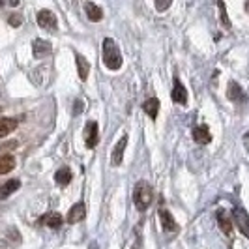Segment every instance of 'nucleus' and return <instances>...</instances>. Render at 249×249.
Returning <instances> with one entry per match:
<instances>
[{"instance_id": "nucleus-11", "label": "nucleus", "mask_w": 249, "mask_h": 249, "mask_svg": "<svg viewBox=\"0 0 249 249\" xmlns=\"http://www.w3.org/2000/svg\"><path fill=\"white\" fill-rule=\"evenodd\" d=\"M217 225H219V229L223 231V234L227 236H231L232 234V219H231V215L227 213V210H217Z\"/></svg>"}, {"instance_id": "nucleus-15", "label": "nucleus", "mask_w": 249, "mask_h": 249, "mask_svg": "<svg viewBox=\"0 0 249 249\" xmlns=\"http://www.w3.org/2000/svg\"><path fill=\"white\" fill-rule=\"evenodd\" d=\"M142 111L148 114L152 120H156L158 118V112H160V100L158 98H150L142 103Z\"/></svg>"}, {"instance_id": "nucleus-7", "label": "nucleus", "mask_w": 249, "mask_h": 249, "mask_svg": "<svg viewBox=\"0 0 249 249\" xmlns=\"http://www.w3.org/2000/svg\"><path fill=\"white\" fill-rule=\"evenodd\" d=\"M87 217V206H85V202H75L73 206L70 208V212H68V217H66V221L68 223H79V221H83Z\"/></svg>"}, {"instance_id": "nucleus-16", "label": "nucleus", "mask_w": 249, "mask_h": 249, "mask_svg": "<svg viewBox=\"0 0 249 249\" xmlns=\"http://www.w3.org/2000/svg\"><path fill=\"white\" fill-rule=\"evenodd\" d=\"M75 62H77V71H79V79L81 81H87L88 73H90V64L88 60H85L79 53H75Z\"/></svg>"}, {"instance_id": "nucleus-22", "label": "nucleus", "mask_w": 249, "mask_h": 249, "mask_svg": "<svg viewBox=\"0 0 249 249\" xmlns=\"http://www.w3.org/2000/svg\"><path fill=\"white\" fill-rule=\"evenodd\" d=\"M217 8H219V19H221V25L229 30V28H231V19H229V15H227V8H225L223 0H217Z\"/></svg>"}, {"instance_id": "nucleus-10", "label": "nucleus", "mask_w": 249, "mask_h": 249, "mask_svg": "<svg viewBox=\"0 0 249 249\" xmlns=\"http://www.w3.org/2000/svg\"><path fill=\"white\" fill-rule=\"evenodd\" d=\"M51 51H53V45H51L49 41H45V39H34V43H32V53H34V56L36 58H43V56H47L51 54Z\"/></svg>"}, {"instance_id": "nucleus-24", "label": "nucleus", "mask_w": 249, "mask_h": 249, "mask_svg": "<svg viewBox=\"0 0 249 249\" xmlns=\"http://www.w3.org/2000/svg\"><path fill=\"white\" fill-rule=\"evenodd\" d=\"M8 23L17 28V26H21V23H23V17H21V15H17V13H13V15H10Z\"/></svg>"}, {"instance_id": "nucleus-21", "label": "nucleus", "mask_w": 249, "mask_h": 249, "mask_svg": "<svg viewBox=\"0 0 249 249\" xmlns=\"http://www.w3.org/2000/svg\"><path fill=\"white\" fill-rule=\"evenodd\" d=\"M13 169H15V160H13V156H0V176L8 175Z\"/></svg>"}, {"instance_id": "nucleus-4", "label": "nucleus", "mask_w": 249, "mask_h": 249, "mask_svg": "<svg viewBox=\"0 0 249 249\" xmlns=\"http://www.w3.org/2000/svg\"><path fill=\"white\" fill-rule=\"evenodd\" d=\"M232 223H236L240 232L246 238H249V213L242 206H236L232 210Z\"/></svg>"}, {"instance_id": "nucleus-13", "label": "nucleus", "mask_w": 249, "mask_h": 249, "mask_svg": "<svg viewBox=\"0 0 249 249\" xmlns=\"http://www.w3.org/2000/svg\"><path fill=\"white\" fill-rule=\"evenodd\" d=\"M39 223L47 225L49 229H58V227L64 223V219H62V215H60L58 212H49V213H45V215L39 219Z\"/></svg>"}, {"instance_id": "nucleus-18", "label": "nucleus", "mask_w": 249, "mask_h": 249, "mask_svg": "<svg viewBox=\"0 0 249 249\" xmlns=\"http://www.w3.org/2000/svg\"><path fill=\"white\" fill-rule=\"evenodd\" d=\"M71 178H73V175H71V171H70L68 167H62V169H58V171L54 173V182H56L58 186H68V184L71 182Z\"/></svg>"}, {"instance_id": "nucleus-1", "label": "nucleus", "mask_w": 249, "mask_h": 249, "mask_svg": "<svg viewBox=\"0 0 249 249\" xmlns=\"http://www.w3.org/2000/svg\"><path fill=\"white\" fill-rule=\"evenodd\" d=\"M103 64L111 71H116V70L122 68V53H120V47L116 45V41L112 37L103 39Z\"/></svg>"}, {"instance_id": "nucleus-23", "label": "nucleus", "mask_w": 249, "mask_h": 249, "mask_svg": "<svg viewBox=\"0 0 249 249\" xmlns=\"http://www.w3.org/2000/svg\"><path fill=\"white\" fill-rule=\"evenodd\" d=\"M154 4H156V10L163 13V12H167V10L171 8L173 0H154Z\"/></svg>"}, {"instance_id": "nucleus-8", "label": "nucleus", "mask_w": 249, "mask_h": 249, "mask_svg": "<svg viewBox=\"0 0 249 249\" xmlns=\"http://www.w3.org/2000/svg\"><path fill=\"white\" fill-rule=\"evenodd\" d=\"M171 98L175 103L178 105H187V90L186 87L182 85V81L176 77L175 83H173V92H171Z\"/></svg>"}, {"instance_id": "nucleus-14", "label": "nucleus", "mask_w": 249, "mask_h": 249, "mask_svg": "<svg viewBox=\"0 0 249 249\" xmlns=\"http://www.w3.org/2000/svg\"><path fill=\"white\" fill-rule=\"evenodd\" d=\"M85 12H87V17L92 21V23H100L103 19V12H101L100 6H96L94 2H87L85 4Z\"/></svg>"}, {"instance_id": "nucleus-25", "label": "nucleus", "mask_w": 249, "mask_h": 249, "mask_svg": "<svg viewBox=\"0 0 249 249\" xmlns=\"http://www.w3.org/2000/svg\"><path fill=\"white\" fill-rule=\"evenodd\" d=\"M81 109H83V103H81V101H77V103H75V111H73V114H79V112H81Z\"/></svg>"}, {"instance_id": "nucleus-12", "label": "nucleus", "mask_w": 249, "mask_h": 249, "mask_svg": "<svg viewBox=\"0 0 249 249\" xmlns=\"http://www.w3.org/2000/svg\"><path fill=\"white\" fill-rule=\"evenodd\" d=\"M193 141L195 142H199V144H208L210 141H212V133H210V129L206 127V125H197V127H193Z\"/></svg>"}, {"instance_id": "nucleus-3", "label": "nucleus", "mask_w": 249, "mask_h": 249, "mask_svg": "<svg viewBox=\"0 0 249 249\" xmlns=\"http://www.w3.org/2000/svg\"><path fill=\"white\" fill-rule=\"evenodd\" d=\"M37 25L41 26L43 30H49V32H54L58 28V21H56V15L51 12V10H39L36 15Z\"/></svg>"}, {"instance_id": "nucleus-27", "label": "nucleus", "mask_w": 249, "mask_h": 249, "mask_svg": "<svg viewBox=\"0 0 249 249\" xmlns=\"http://www.w3.org/2000/svg\"><path fill=\"white\" fill-rule=\"evenodd\" d=\"M4 4H8V0H0V6H4Z\"/></svg>"}, {"instance_id": "nucleus-19", "label": "nucleus", "mask_w": 249, "mask_h": 249, "mask_svg": "<svg viewBox=\"0 0 249 249\" xmlns=\"http://www.w3.org/2000/svg\"><path fill=\"white\" fill-rule=\"evenodd\" d=\"M21 187V182L19 180H8L4 186L0 187V199H8L12 193H15L17 189Z\"/></svg>"}, {"instance_id": "nucleus-17", "label": "nucleus", "mask_w": 249, "mask_h": 249, "mask_svg": "<svg viewBox=\"0 0 249 249\" xmlns=\"http://www.w3.org/2000/svg\"><path fill=\"white\" fill-rule=\"evenodd\" d=\"M15 129H17V120L15 118H0V139L10 135Z\"/></svg>"}, {"instance_id": "nucleus-2", "label": "nucleus", "mask_w": 249, "mask_h": 249, "mask_svg": "<svg viewBox=\"0 0 249 249\" xmlns=\"http://www.w3.org/2000/svg\"><path fill=\"white\" fill-rule=\"evenodd\" d=\"M152 199H154V191L148 182H142V180L137 182V186L133 189V202H135L139 212H144L152 204Z\"/></svg>"}, {"instance_id": "nucleus-26", "label": "nucleus", "mask_w": 249, "mask_h": 249, "mask_svg": "<svg viewBox=\"0 0 249 249\" xmlns=\"http://www.w3.org/2000/svg\"><path fill=\"white\" fill-rule=\"evenodd\" d=\"M10 6H19V0H8Z\"/></svg>"}, {"instance_id": "nucleus-5", "label": "nucleus", "mask_w": 249, "mask_h": 249, "mask_svg": "<svg viewBox=\"0 0 249 249\" xmlns=\"http://www.w3.org/2000/svg\"><path fill=\"white\" fill-rule=\"evenodd\" d=\"M158 215H160V221H161V227L165 232H173V234L180 232V225L176 223L175 217H173V213L169 212V210L161 208V210L158 212Z\"/></svg>"}, {"instance_id": "nucleus-9", "label": "nucleus", "mask_w": 249, "mask_h": 249, "mask_svg": "<svg viewBox=\"0 0 249 249\" xmlns=\"http://www.w3.org/2000/svg\"><path fill=\"white\" fill-rule=\"evenodd\" d=\"M125 146H127V135H122L120 141L114 144V150H112V156H111V165L112 167H118L122 160H124V152Z\"/></svg>"}, {"instance_id": "nucleus-20", "label": "nucleus", "mask_w": 249, "mask_h": 249, "mask_svg": "<svg viewBox=\"0 0 249 249\" xmlns=\"http://www.w3.org/2000/svg\"><path fill=\"white\" fill-rule=\"evenodd\" d=\"M227 98L231 101H240L244 100V92H242V88H240V85L238 83H229V88H227Z\"/></svg>"}, {"instance_id": "nucleus-6", "label": "nucleus", "mask_w": 249, "mask_h": 249, "mask_svg": "<svg viewBox=\"0 0 249 249\" xmlns=\"http://www.w3.org/2000/svg\"><path fill=\"white\" fill-rule=\"evenodd\" d=\"M98 141H100V129H98V122H94V120H90L85 127V144H87V148H94L96 144H98Z\"/></svg>"}]
</instances>
